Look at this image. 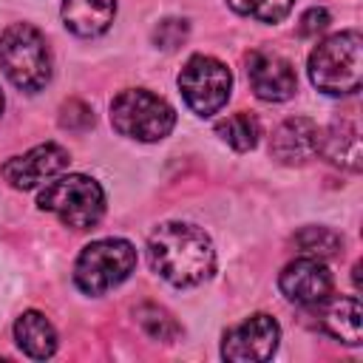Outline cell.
Listing matches in <instances>:
<instances>
[{
    "mask_svg": "<svg viewBox=\"0 0 363 363\" xmlns=\"http://www.w3.org/2000/svg\"><path fill=\"white\" fill-rule=\"evenodd\" d=\"M60 125L68 130H88L94 125V111L82 99H68L60 108Z\"/></svg>",
    "mask_w": 363,
    "mask_h": 363,
    "instance_id": "obj_22",
    "label": "cell"
},
{
    "mask_svg": "<svg viewBox=\"0 0 363 363\" xmlns=\"http://www.w3.org/2000/svg\"><path fill=\"white\" fill-rule=\"evenodd\" d=\"M111 125L116 133L139 142H159L176 125V111L156 94L145 88H130L113 96L111 102Z\"/></svg>",
    "mask_w": 363,
    "mask_h": 363,
    "instance_id": "obj_5",
    "label": "cell"
},
{
    "mask_svg": "<svg viewBox=\"0 0 363 363\" xmlns=\"http://www.w3.org/2000/svg\"><path fill=\"white\" fill-rule=\"evenodd\" d=\"M0 111H3V91H0Z\"/></svg>",
    "mask_w": 363,
    "mask_h": 363,
    "instance_id": "obj_24",
    "label": "cell"
},
{
    "mask_svg": "<svg viewBox=\"0 0 363 363\" xmlns=\"http://www.w3.org/2000/svg\"><path fill=\"white\" fill-rule=\"evenodd\" d=\"M216 133H218L230 147H235V150H252V147L258 145L261 125H258V119H255L252 113L238 111V113L221 119V122L216 125Z\"/></svg>",
    "mask_w": 363,
    "mask_h": 363,
    "instance_id": "obj_17",
    "label": "cell"
},
{
    "mask_svg": "<svg viewBox=\"0 0 363 363\" xmlns=\"http://www.w3.org/2000/svg\"><path fill=\"white\" fill-rule=\"evenodd\" d=\"M14 340L17 346L34 357V360H45L57 352V332L51 326V320L43 312H23L14 323Z\"/></svg>",
    "mask_w": 363,
    "mask_h": 363,
    "instance_id": "obj_16",
    "label": "cell"
},
{
    "mask_svg": "<svg viewBox=\"0 0 363 363\" xmlns=\"http://www.w3.org/2000/svg\"><path fill=\"white\" fill-rule=\"evenodd\" d=\"M68 162H71V156H68V150H65L62 145L45 142V145L31 147V150L23 153V156H11V159L0 167V173H3V179H6L11 187H17V190H31V187H37V184H43V182H48V179H54V176H60V173L68 167Z\"/></svg>",
    "mask_w": 363,
    "mask_h": 363,
    "instance_id": "obj_9",
    "label": "cell"
},
{
    "mask_svg": "<svg viewBox=\"0 0 363 363\" xmlns=\"http://www.w3.org/2000/svg\"><path fill=\"white\" fill-rule=\"evenodd\" d=\"M136 267V250L125 238L91 241L74 267V281L85 295H102L122 284Z\"/></svg>",
    "mask_w": 363,
    "mask_h": 363,
    "instance_id": "obj_6",
    "label": "cell"
},
{
    "mask_svg": "<svg viewBox=\"0 0 363 363\" xmlns=\"http://www.w3.org/2000/svg\"><path fill=\"white\" fill-rule=\"evenodd\" d=\"M278 340H281L278 320L272 315L258 312L224 332L221 357L233 363H261L272 357V352L278 349Z\"/></svg>",
    "mask_w": 363,
    "mask_h": 363,
    "instance_id": "obj_8",
    "label": "cell"
},
{
    "mask_svg": "<svg viewBox=\"0 0 363 363\" xmlns=\"http://www.w3.org/2000/svg\"><path fill=\"white\" fill-rule=\"evenodd\" d=\"M278 286L286 301H292L298 306H315L318 301H323L332 292V272L326 269V264L320 258L303 255L284 267Z\"/></svg>",
    "mask_w": 363,
    "mask_h": 363,
    "instance_id": "obj_11",
    "label": "cell"
},
{
    "mask_svg": "<svg viewBox=\"0 0 363 363\" xmlns=\"http://www.w3.org/2000/svg\"><path fill=\"white\" fill-rule=\"evenodd\" d=\"M247 79L255 96L264 102H284L298 88L292 62L275 51H252L247 57Z\"/></svg>",
    "mask_w": 363,
    "mask_h": 363,
    "instance_id": "obj_10",
    "label": "cell"
},
{
    "mask_svg": "<svg viewBox=\"0 0 363 363\" xmlns=\"http://www.w3.org/2000/svg\"><path fill=\"white\" fill-rule=\"evenodd\" d=\"M315 326L323 329L326 335L349 343V346H357L360 343V318H363V309H360V298L357 295H349V298H323L315 303Z\"/></svg>",
    "mask_w": 363,
    "mask_h": 363,
    "instance_id": "obj_13",
    "label": "cell"
},
{
    "mask_svg": "<svg viewBox=\"0 0 363 363\" xmlns=\"http://www.w3.org/2000/svg\"><path fill=\"white\" fill-rule=\"evenodd\" d=\"M292 244L298 247L301 255L320 258V261H326V258H332L343 250V238L329 227H303V230L295 233Z\"/></svg>",
    "mask_w": 363,
    "mask_h": 363,
    "instance_id": "obj_18",
    "label": "cell"
},
{
    "mask_svg": "<svg viewBox=\"0 0 363 363\" xmlns=\"http://www.w3.org/2000/svg\"><path fill=\"white\" fill-rule=\"evenodd\" d=\"M187 40V23L184 20H176V17H167L162 20L156 28H153V43L164 51H176L182 43Z\"/></svg>",
    "mask_w": 363,
    "mask_h": 363,
    "instance_id": "obj_21",
    "label": "cell"
},
{
    "mask_svg": "<svg viewBox=\"0 0 363 363\" xmlns=\"http://www.w3.org/2000/svg\"><path fill=\"white\" fill-rule=\"evenodd\" d=\"M227 6L258 23H281L292 11L295 0H227Z\"/></svg>",
    "mask_w": 363,
    "mask_h": 363,
    "instance_id": "obj_20",
    "label": "cell"
},
{
    "mask_svg": "<svg viewBox=\"0 0 363 363\" xmlns=\"http://www.w3.org/2000/svg\"><path fill=\"white\" fill-rule=\"evenodd\" d=\"M116 17V0H62V23L77 37H99Z\"/></svg>",
    "mask_w": 363,
    "mask_h": 363,
    "instance_id": "obj_15",
    "label": "cell"
},
{
    "mask_svg": "<svg viewBox=\"0 0 363 363\" xmlns=\"http://www.w3.org/2000/svg\"><path fill=\"white\" fill-rule=\"evenodd\" d=\"M326 26H329V11L315 6V9L303 11L301 26H298V34H301V37H315V34H320Z\"/></svg>",
    "mask_w": 363,
    "mask_h": 363,
    "instance_id": "obj_23",
    "label": "cell"
},
{
    "mask_svg": "<svg viewBox=\"0 0 363 363\" xmlns=\"http://www.w3.org/2000/svg\"><path fill=\"white\" fill-rule=\"evenodd\" d=\"M150 267L173 286L204 284L216 269V250L210 235L184 221H167L147 238Z\"/></svg>",
    "mask_w": 363,
    "mask_h": 363,
    "instance_id": "obj_1",
    "label": "cell"
},
{
    "mask_svg": "<svg viewBox=\"0 0 363 363\" xmlns=\"http://www.w3.org/2000/svg\"><path fill=\"white\" fill-rule=\"evenodd\" d=\"M37 204L45 213H54L71 230H91L105 213V193L91 176L71 173L48 182L37 196Z\"/></svg>",
    "mask_w": 363,
    "mask_h": 363,
    "instance_id": "obj_4",
    "label": "cell"
},
{
    "mask_svg": "<svg viewBox=\"0 0 363 363\" xmlns=\"http://www.w3.org/2000/svg\"><path fill=\"white\" fill-rule=\"evenodd\" d=\"M0 65L14 88L20 91H40L51 79V51L45 37L28 26L14 23L0 34Z\"/></svg>",
    "mask_w": 363,
    "mask_h": 363,
    "instance_id": "obj_3",
    "label": "cell"
},
{
    "mask_svg": "<svg viewBox=\"0 0 363 363\" xmlns=\"http://www.w3.org/2000/svg\"><path fill=\"white\" fill-rule=\"evenodd\" d=\"M179 91L187 102V108L199 116H213L218 113L233 91V74L230 68L207 54H196L184 62L179 74Z\"/></svg>",
    "mask_w": 363,
    "mask_h": 363,
    "instance_id": "obj_7",
    "label": "cell"
},
{
    "mask_svg": "<svg viewBox=\"0 0 363 363\" xmlns=\"http://www.w3.org/2000/svg\"><path fill=\"white\" fill-rule=\"evenodd\" d=\"M136 320H139V326L145 329V335L153 337V340H164V343H170V340H176L179 332H182L179 323L173 320V315L164 312V309L156 306V303H145V306H139V309H136Z\"/></svg>",
    "mask_w": 363,
    "mask_h": 363,
    "instance_id": "obj_19",
    "label": "cell"
},
{
    "mask_svg": "<svg viewBox=\"0 0 363 363\" xmlns=\"http://www.w3.org/2000/svg\"><path fill=\"white\" fill-rule=\"evenodd\" d=\"M318 125L306 116H289L284 119L269 142V153L281 164H303L318 153Z\"/></svg>",
    "mask_w": 363,
    "mask_h": 363,
    "instance_id": "obj_12",
    "label": "cell"
},
{
    "mask_svg": "<svg viewBox=\"0 0 363 363\" xmlns=\"http://www.w3.org/2000/svg\"><path fill=\"white\" fill-rule=\"evenodd\" d=\"M309 79L329 96H346L363 79V37L360 31H340L326 37L309 54Z\"/></svg>",
    "mask_w": 363,
    "mask_h": 363,
    "instance_id": "obj_2",
    "label": "cell"
},
{
    "mask_svg": "<svg viewBox=\"0 0 363 363\" xmlns=\"http://www.w3.org/2000/svg\"><path fill=\"white\" fill-rule=\"evenodd\" d=\"M318 153H323L332 164L357 173L363 164L360 153V128L354 119H337L318 136Z\"/></svg>",
    "mask_w": 363,
    "mask_h": 363,
    "instance_id": "obj_14",
    "label": "cell"
}]
</instances>
